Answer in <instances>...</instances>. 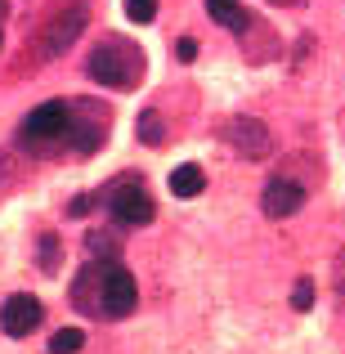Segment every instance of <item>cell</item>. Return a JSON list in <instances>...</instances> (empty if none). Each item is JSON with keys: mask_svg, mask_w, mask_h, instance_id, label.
I'll return each instance as SVG.
<instances>
[{"mask_svg": "<svg viewBox=\"0 0 345 354\" xmlns=\"http://www.w3.org/2000/svg\"><path fill=\"white\" fill-rule=\"evenodd\" d=\"M144 68H148L144 50L135 41H126V36H104L86 59L90 81H99L108 90H135L144 81Z\"/></svg>", "mask_w": 345, "mask_h": 354, "instance_id": "cell-1", "label": "cell"}, {"mask_svg": "<svg viewBox=\"0 0 345 354\" xmlns=\"http://www.w3.org/2000/svg\"><path fill=\"white\" fill-rule=\"evenodd\" d=\"M68 139H72V104H63V99H50V104L32 108L27 121L18 126V144H23V153H36V157L63 153Z\"/></svg>", "mask_w": 345, "mask_h": 354, "instance_id": "cell-2", "label": "cell"}, {"mask_svg": "<svg viewBox=\"0 0 345 354\" xmlns=\"http://www.w3.org/2000/svg\"><path fill=\"white\" fill-rule=\"evenodd\" d=\"M108 126H113V117H108L104 104H95V99H72V153L77 157H90L104 148L108 139Z\"/></svg>", "mask_w": 345, "mask_h": 354, "instance_id": "cell-3", "label": "cell"}, {"mask_svg": "<svg viewBox=\"0 0 345 354\" xmlns=\"http://www.w3.org/2000/svg\"><path fill=\"white\" fill-rule=\"evenodd\" d=\"M108 211L117 216V225L126 229H144L153 225V198H148L144 189H139V175H121V180L108 189Z\"/></svg>", "mask_w": 345, "mask_h": 354, "instance_id": "cell-4", "label": "cell"}, {"mask_svg": "<svg viewBox=\"0 0 345 354\" xmlns=\"http://www.w3.org/2000/svg\"><path fill=\"white\" fill-rule=\"evenodd\" d=\"M225 144L238 157H247V162H265V157L274 153V135H269V126L256 121V117H229L225 121Z\"/></svg>", "mask_w": 345, "mask_h": 354, "instance_id": "cell-5", "label": "cell"}, {"mask_svg": "<svg viewBox=\"0 0 345 354\" xmlns=\"http://www.w3.org/2000/svg\"><path fill=\"white\" fill-rule=\"evenodd\" d=\"M81 32H86V9H81V5H72L68 14H59V18H50V23H45L41 41H36V59H41V63L59 59V54L68 50V45L77 41Z\"/></svg>", "mask_w": 345, "mask_h": 354, "instance_id": "cell-6", "label": "cell"}, {"mask_svg": "<svg viewBox=\"0 0 345 354\" xmlns=\"http://www.w3.org/2000/svg\"><path fill=\"white\" fill-rule=\"evenodd\" d=\"M135 301H139L135 274H130L126 265H117V260H108V269H104V314L108 319H126V314L135 310Z\"/></svg>", "mask_w": 345, "mask_h": 354, "instance_id": "cell-7", "label": "cell"}, {"mask_svg": "<svg viewBox=\"0 0 345 354\" xmlns=\"http://www.w3.org/2000/svg\"><path fill=\"white\" fill-rule=\"evenodd\" d=\"M41 319H45L41 301H36V296H27V292L9 296V301L0 305V328H5V337H27V332L41 328Z\"/></svg>", "mask_w": 345, "mask_h": 354, "instance_id": "cell-8", "label": "cell"}, {"mask_svg": "<svg viewBox=\"0 0 345 354\" xmlns=\"http://www.w3.org/2000/svg\"><path fill=\"white\" fill-rule=\"evenodd\" d=\"M301 207H305V189L292 184V180H269L265 193H260V211H265L269 220H287V216H296Z\"/></svg>", "mask_w": 345, "mask_h": 354, "instance_id": "cell-9", "label": "cell"}, {"mask_svg": "<svg viewBox=\"0 0 345 354\" xmlns=\"http://www.w3.org/2000/svg\"><path fill=\"white\" fill-rule=\"evenodd\" d=\"M104 269L108 265H86L77 274V283H72V305L81 314H90V319L104 314Z\"/></svg>", "mask_w": 345, "mask_h": 354, "instance_id": "cell-10", "label": "cell"}, {"mask_svg": "<svg viewBox=\"0 0 345 354\" xmlns=\"http://www.w3.org/2000/svg\"><path fill=\"white\" fill-rule=\"evenodd\" d=\"M207 14L216 18V23H225L229 32H238V36L251 27V14L242 9V0H207Z\"/></svg>", "mask_w": 345, "mask_h": 354, "instance_id": "cell-11", "label": "cell"}, {"mask_svg": "<svg viewBox=\"0 0 345 354\" xmlns=\"http://www.w3.org/2000/svg\"><path fill=\"white\" fill-rule=\"evenodd\" d=\"M202 189H207V175H202V166L184 162V166H175V171H171V193H175V198H198Z\"/></svg>", "mask_w": 345, "mask_h": 354, "instance_id": "cell-12", "label": "cell"}, {"mask_svg": "<svg viewBox=\"0 0 345 354\" xmlns=\"http://www.w3.org/2000/svg\"><path fill=\"white\" fill-rule=\"evenodd\" d=\"M139 139H144L148 148H162V144H166L162 113H157V108H144V113H139Z\"/></svg>", "mask_w": 345, "mask_h": 354, "instance_id": "cell-13", "label": "cell"}, {"mask_svg": "<svg viewBox=\"0 0 345 354\" xmlns=\"http://www.w3.org/2000/svg\"><path fill=\"white\" fill-rule=\"evenodd\" d=\"M81 346H86V332L81 328H63L50 337V354H77Z\"/></svg>", "mask_w": 345, "mask_h": 354, "instance_id": "cell-14", "label": "cell"}, {"mask_svg": "<svg viewBox=\"0 0 345 354\" xmlns=\"http://www.w3.org/2000/svg\"><path fill=\"white\" fill-rule=\"evenodd\" d=\"M41 269L59 274V234H41Z\"/></svg>", "mask_w": 345, "mask_h": 354, "instance_id": "cell-15", "label": "cell"}, {"mask_svg": "<svg viewBox=\"0 0 345 354\" xmlns=\"http://www.w3.org/2000/svg\"><path fill=\"white\" fill-rule=\"evenodd\" d=\"M126 18H135V23H153V18H157V0H126Z\"/></svg>", "mask_w": 345, "mask_h": 354, "instance_id": "cell-16", "label": "cell"}, {"mask_svg": "<svg viewBox=\"0 0 345 354\" xmlns=\"http://www.w3.org/2000/svg\"><path fill=\"white\" fill-rule=\"evenodd\" d=\"M292 310H314V283L310 278H301V283H296V292H292Z\"/></svg>", "mask_w": 345, "mask_h": 354, "instance_id": "cell-17", "label": "cell"}, {"mask_svg": "<svg viewBox=\"0 0 345 354\" xmlns=\"http://www.w3.org/2000/svg\"><path fill=\"white\" fill-rule=\"evenodd\" d=\"M175 54H180L184 63H193V59H198V41H189V36H184V41H180V50H175Z\"/></svg>", "mask_w": 345, "mask_h": 354, "instance_id": "cell-18", "label": "cell"}, {"mask_svg": "<svg viewBox=\"0 0 345 354\" xmlns=\"http://www.w3.org/2000/svg\"><path fill=\"white\" fill-rule=\"evenodd\" d=\"M337 283H341V301H345V256L337 260Z\"/></svg>", "mask_w": 345, "mask_h": 354, "instance_id": "cell-19", "label": "cell"}, {"mask_svg": "<svg viewBox=\"0 0 345 354\" xmlns=\"http://www.w3.org/2000/svg\"><path fill=\"white\" fill-rule=\"evenodd\" d=\"M5 14H9V0H0V23H5Z\"/></svg>", "mask_w": 345, "mask_h": 354, "instance_id": "cell-20", "label": "cell"}]
</instances>
